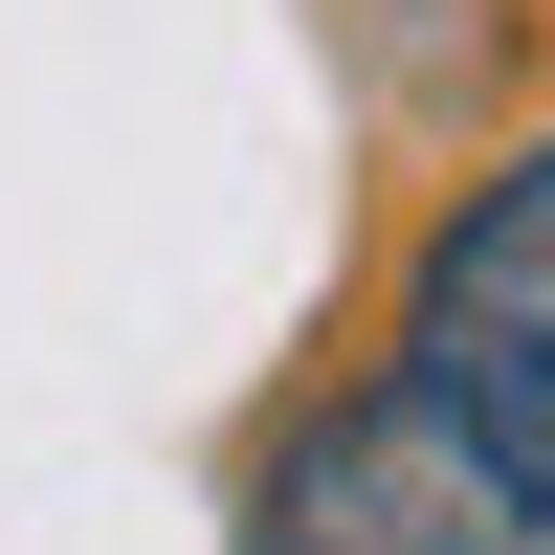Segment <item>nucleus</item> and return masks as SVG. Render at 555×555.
Wrapping results in <instances>:
<instances>
[{"label":"nucleus","instance_id":"f257e3e1","mask_svg":"<svg viewBox=\"0 0 555 555\" xmlns=\"http://www.w3.org/2000/svg\"><path fill=\"white\" fill-rule=\"evenodd\" d=\"M245 555H555V467L533 444H467L400 378H334L311 423H267Z\"/></svg>","mask_w":555,"mask_h":555},{"label":"nucleus","instance_id":"f03ea898","mask_svg":"<svg viewBox=\"0 0 555 555\" xmlns=\"http://www.w3.org/2000/svg\"><path fill=\"white\" fill-rule=\"evenodd\" d=\"M400 400H444L467 444H533L555 467V133L489 156L467 201L400 245V334H378Z\"/></svg>","mask_w":555,"mask_h":555}]
</instances>
